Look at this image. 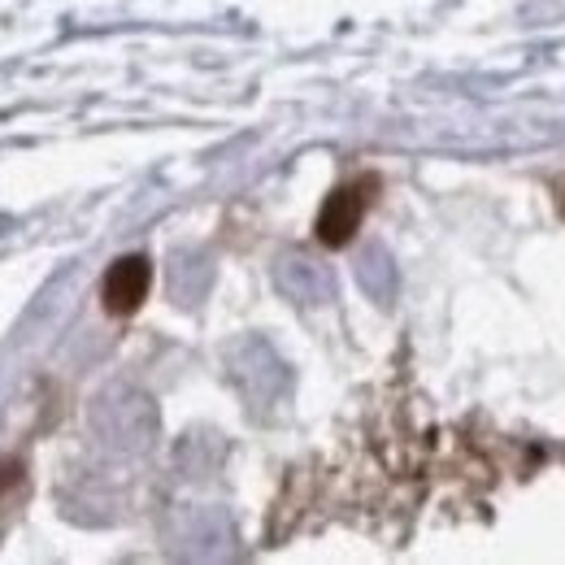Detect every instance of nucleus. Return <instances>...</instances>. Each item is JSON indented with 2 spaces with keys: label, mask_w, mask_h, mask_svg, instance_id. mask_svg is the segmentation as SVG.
Segmentation results:
<instances>
[{
  "label": "nucleus",
  "mask_w": 565,
  "mask_h": 565,
  "mask_svg": "<svg viewBox=\"0 0 565 565\" xmlns=\"http://www.w3.org/2000/svg\"><path fill=\"white\" fill-rule=\"evenodd\" d=\"M374 192H379V179H374V174H361L353 183L335 188V192L327 196L322 213H318V239H322L327 248H344L356 231H361V217L370 210Z\"/></svg>",
  "instance_id": "obj_1"
},
{
  "label": "nucleus",
  "mask_w": 565,
  "mask_h": 565,
  "mask_svg": "<svg viewBox=\"0 0 565 565\" xmlns=\"http://www.w3.org/2000/svg\"><path fill=\"white\" fill-rule=\"evenodd\" d=\"M148 287H152V266H148V257H122V262H114V266L105 270V279H100V300H105V309H109L114 318H127V313H136L143 300H148Z\"/></svg>",
  "instance_id": "obj_2"
},
{
  "label": "nucleus",
  "mask_w": 565,
  "mask_h": 565,
  "mask_svg": "<svg viewBox=\"0 0 565 565\" xmlns=\"http://www.w3.org/2000/svg\"><path fill=\"white\" fill-rule=\"evenodd\" d=\"M26 500V466L18 457H0V513Z\"/></svg>",
  "instance_id": "obj_3"
}]
</instances>
